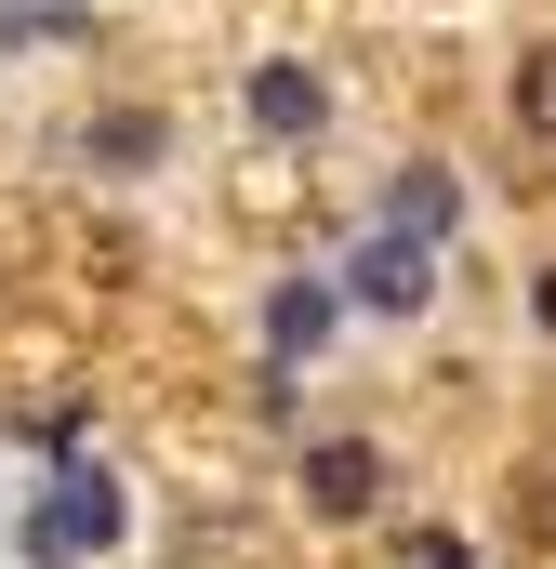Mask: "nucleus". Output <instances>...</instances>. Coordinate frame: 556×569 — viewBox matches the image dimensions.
<instances>
[{
    "label": "nucleus",
    "instance_id": "obj_5",
    "mask_svg": "<svg viewBox=\"0 0 556 569\" xmlns=\"http://www.w3.org/2000/svg\"><path fill=\"white\" fill-rule=\"evenodd\" d=\"M385 226H411V239H450V226H464V186H450V172H398Z\"/></svg>",
    "mask_w": 556,
    "mask_h": 569
},
{
    "label": "nucleus",
    "instance_id": "obj_7",
    "mask_svg": "<svg viewBox=\"0 0 556 569\" xmlns=\"http://www.w3.org/2000/svg\"><path fill=\"white\" fill-rule=\"evenodd\" d=\"M93 159H107V172H146V159H159V120H146V107H107V120H93Z\"/></svg>",
    "mask_w": 556,
    "mask_h": 569
},
{
    "label": "nucleus",
    "instance_id": "obj_4",
    "mask_svg": "<svg viewBox=\"0 0 556 569\" xmlns=\"http://www.w3.org/2000/svg\"><path fill=\"white\" fill-rule=\"evenodd\" d=\"M318 120H331V93H318V67H252V133L305 146Z\"/></svg>",
    "mask_w": 556,
    "mask_h": 569
},
{
    "label": "nucleus",
    "instance_id": "obj_1",
    "mask_svg": "<svg viewBox=\"0 0 556 569\" xmlns=\"http://www.w3.org/2000/svg\"><path fill=\"white\" fill-rule=\"evenodd\" d=\"M120 530H133V503H120V477H107V463H67V490L40 503V530H27V557H40V569H67V557H107Z\"/></svg>",
    "mask_w": 556,
    "mask_h": 569
},
{
    "label": "nucleus",
    "instance_id": "obj_3",
    "mask_svg": "<svg viewBox=\"0 0 556 569\" xmlns=\"http://www.w3.org/2000/svg\"><path fill=\"white\" fill-rule=\"evenodd\" d=\"M305 503H318V517H371V503H385V450H371V437H318V450H305Z\"/></svg>",
    "mask_w": 556,
    "mask_h": 569
},
{
    "label": "nucleus",
    "instance_id": "obj_2",
    "mask_svg": "<svg viewBox=\"0 0 556 569\" xmlns=\"http://www.w3.org/2000/svg\"><path fill=\"white\" fill-rule=\"evenodd\" d=\"M345 305H371V318H424V305H437V239H411V226L358 239V266H345Z\"/></svg>",
    "mask_w": 556,
    "mask_h": 569
},
{
    "label": "nucleus",
    "instance_id": "obj_8",
    "mask_svg": "<svg viewBox=\"0 0 556 569\" xmlns=\"http://www.w3.org/2000/svg\"><path fill=\"white\" fill-rule=\"evenodd\" d=\"M517 120H530V133H556V53H530V80H517Z\"/></svg>",
    "mask_w": 556,
    "mask_h": 569
},
{
    "label": "nucleus",
    "instance_id": "obj_6",
    "mask_svg": "<svg viewBox=\"0 0 556 569\" xmlns=\"http://www.w3.org/2000/svg\"><path fill=\"white\" fill-rule=\"evenodd\" d=\"M266 345H278V358H318V345H331V291H318V279H291V291L266 305Z\"/></svg>",
    "mask_w": 556,
    "mask_h": 569
},
{
    "label": "nucleus",
    "instance_id": "obj_10",
    "mask_svg": "<svg viewBox=\"0 0 556 569\" xmlns=\"http://www.w3.org/2000/svg\"><path fill=\"white\" fill-rule=\"evenodd\" d=\"M530 318H544V331H556V266H544V291H530Z\"/></svg>",
    "mask_w": 556,
    "mask_h": 569
},
{
    "label": "nucleus",
    "instance_id": "obj_9",
    "mask_svg": "<svg viewBox=\"0 0 556 569\" xmlns=\"http://www.w3.org/2000/svg\"><path fill=\"white\" fill-rule=\"evenodd\" d=\"M530 530H544V543H556V477H544V503H530Z\"/></svg>",
    "mask_w": 556,
    "mask_h": 569
}]
</instances>
